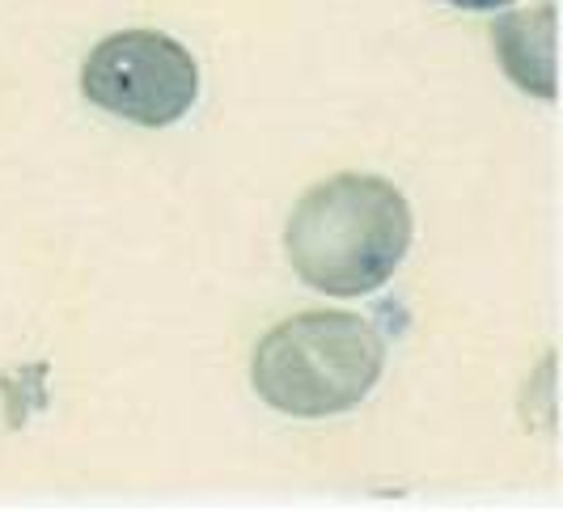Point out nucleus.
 <instances>
[{
	"instance_id": "f257e3e1",
	"label": "nucleus",
	"mask_w": 563,
	"mask_h": 512,
	"mask_svg": "<svg viewBox=\"0 0 563 512\" xmlns=\"http://www.w3.org/2000/svg\"><path fill=\"white\" fill-rule=\"evenodd\" d=\"M411 233V203L390 178L335 174L297 200L284 225V251L301 285L347 301L395 280Z\"/></svg>"
},
{
	"instance_id": "f03ea898",
	"label": "nucleus",
	"mask_w": 563,
	"mask_h": 512,
	"mask_svg": "<svg viewBox=\"0 0 563 512\" xmlns=\"http://www.w3.org/2000/svg\"><path fill=\"white\" fill-rule=\"evenodd\" d=\"M386 340L361 313L310 310L276 322L251 356L254 394L292 420H331L373 394Z\"/></svg>"
},
{
	"instance_id": "7ed1b4c3",
	"label": "nucleus",
	"mask_w": 563,
	"mask_h": 512,
	"mask_svg": "<svg viewBox=\"0 0 563 512\" xmlns=\"http://www.w3.org/2000/svg\"><path fill=\"white\" fill-rule=\"evenodd\" d=\"M81 93L136 127H174L199 98L196 56L162 30L107 34L81 64Z\"/></svg>"
},
{
	"instance_id": "20e7f679",
	"label": "nucleus",
	"mask_w": 563,
	"mask_h": 512,
	"mask_svg": "<svg viewBox=\"0 0 563 512\" xmlns=\"http://www.w3.org/2000/svg\"><path fill=\"white\" fill-rule=\"evenodd\" d=\"M492 43L508 81L534 98H555V4L547 0L534 13H505L492 26Z\"/></svg>"
},
{
	"instance_id": "39448f33",
	"label": "nucleus",
	"mask_w": 563,
	"mask_h": 512,
	"mask_svg": "<svg viewBox=\"0 0 563 512\" xmlns=\"http://www.w3.org/2000/svg\"><path fill=\"white\" fill-rule=\"evenodd\" d=\"M453 9H471V13H496V9H508L512 0H445Z\"/></svg>"
}]
</instances>
